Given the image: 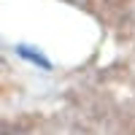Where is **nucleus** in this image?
<instances>
[{"label":"nucleus","instance_id":"obj_1","mask_svg":"<svg viewBox=\"0 0 135 135\" xmlns=\"http://www.w3.org/2000/svg\"><path fill=\"white\" fill-rule=\"evenodd\" d=\"M16 51H19V54H22L25 60H30V62H35L38 68H43V70H49V68H51V62H49V60H43L38 51H32V49H27V46H19Z\"/></svg>","mask_w":135,"mask_h":135}]
</instances>
